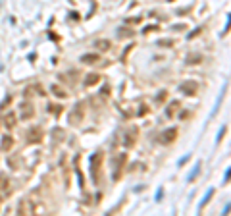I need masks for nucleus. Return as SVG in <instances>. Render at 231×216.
<instances>
[{
  "instance_id": "nucleus-1",
  "label": "nucleus",
  "mask_w": 231,
  "mask_h": 216,
  "mask_svg": "<svg viewBox=\"0 0 231 216\" xmlns=\"http://www.w3.org/2000/svg\"><path fill=\"white\" fill-rule=\"evenodd\" d=\"M225 89H227V81H225V83H224V87H221V91H220V95H218L216 104H214V108H212V112H210L208 120H212V118L218 114V110H220V106H221V99H224V95H225Z\"/></svg>"
},
{
  "instance_id": "nucleus-2",
  "label": "nucleus",
  "mask_w": 231,
  "mask_h": 216,
  "mask_svg": "<svg viewBox=\"0 0 231 216\" xmlns=\"http://www.w3.org/2000/svg\"><path fill=\"white\" fill-rule=\"evenodd\" d=\"M212 195H214V187H210V189H208V191H206V193H204V197L200 199V203H198V206H197V210H198V212H200V210H202V206H204L206 203L210 201V197H212Z\"/></svg>"
},
{
  "instance_id": "nucleus-3",
  "label": "nucleus",
  "mask_w": 231,
  "mask_h": 216,
  "mask_svg": "<svg viewBox=\"0 0 231 216\" xmlns=\"http://www.w3.org/2000/svg\"><path fill=\"white\" fill-rule=\"evenodd\" d=\"M200 166H202V160H197V164H194V170L187 176V181H193L194 178H197L198 174H200Z\"/></svg>"
},
{
  "instance_id": "nucleus-4",
  "label": "nucleus",
  "mask_w": 231,
  "mask_h": 216,
  "mask_svg": "<svg viewBox=\"0 0 231 216\" xmlns=\"http://www.w3.org/2000/svg\"><path fill=\"white\" fill-rule=\"evenodd\" d=\"M224 133H225V125H221L220 131H218V137H216V145H220V141H221V137H224Z\"/></svg>"
},
{
  "instance_id": "nucleus-5",
  "label": "nucleus",
  "mask_w": 231,
  "mask_h": 216,
  "mask_svg": "<svg viewBox=\"0 0 231 216\" xmlns=\"http://www.w3.org/2000/svg\"><path fill=\"white\" fill-rule=\"evenodd\" d=\"M162 197H164V191H162V187H158V189H156V197H154V201L160 203V201H162Z\"/></svg>"
},
{
  "instance_id": "nucleus-6",
  "label": "nucleus",
  "mask_w": 231,
  "mask_h": 216,
  "mask_svg": "<svg viewBox=\"0 0 231 216\" xmlns=\"http://www.w3.org/2000/svg\"><path fill=\"white\" fill-rule=\"evenodd\" d=\"M189 156H191V154H185V156H183V158H179V160H177V166H183V164H185V162H187V160H189Z\"/></svg>"
},
{
  "instance_id": "nucleus-7",
  "label": "nucleus",
  "mask_w": 231,
  "mask_h": 216,
  "mask_svg": "<svg viewBox=\"0 0 231 216\" xmlns=\"http://www.w3.org/2000/svg\"><path fill=\"white\" fill-rule=\"evenodd\" d=\"M229 172H231V170H229V168H225V174H224V183H227V181H229Z\"/></svg>"
},
{
  "instance_id": "nucleus-8",
  "label": "nucleus",
  "mask_w": 231,
  "mask_h": 216,
  "mask_svg": "<svg viewBox=\"0 0 231 216\" xmlns=\"http://www.w3.org/2000/svg\"><path fill=\"white\" fill-rule=\"evenodd\" d=\"M96 56H83V62H95Z\"/></svg>"
}]
</instances>
